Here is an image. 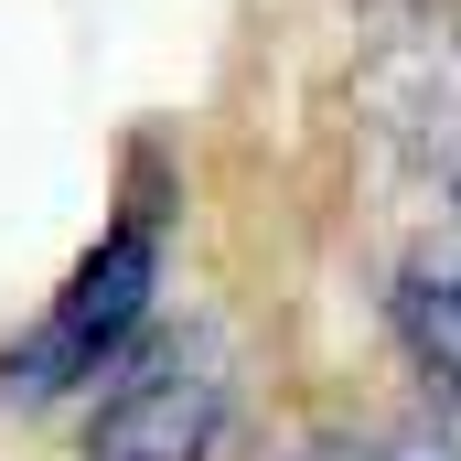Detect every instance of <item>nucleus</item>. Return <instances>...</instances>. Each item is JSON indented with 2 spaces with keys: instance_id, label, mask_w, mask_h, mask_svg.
Returning a JSON list of instances; mask_svg holds the SVG:
<instances>
[{
  "instance_id": "4",
  "label": "nucleus",
  "mask_w": 461,
  "mask_h": 461,
  "mask_svg": "<svg viewBox=\"0 0 461 461\" xmlns=\"http://www.w3.org/2000/svg\"><path fill=\"white\" fill-rule=\"evenodd\" d=\"M365 461H461L451 419H365Z\"/></svg>"
},
{
  "instance_id": "1",
  "label": "nucleus",
  "mask_w": 461,
  "mask_h": 461,
  "mask_svg": "<svg viewBox=\"0 0 461 461\" xmlns=\"http://www.w3.org/2000/svg\"><path fill=\"white\" fill-rule=\"evenodd\" d=\"M172 226H183V161L161 140H129L118 204H108V226H97V247L54 279V301L32 312V333L0 354V408L43 419V408H86L108 386V365L161 322Z\"/></svg>"
},
{
  "instance_id": "3",
  "label": "nucleus",
  "mask_w": 461,
  "mask_h": 461,
  "mask_svg": "<svg viewBox=\"0 0 461 461\" xmlns=\"http://www.w3.org/2000/svg\"><path fill=\"white\" fill-rule=\"evenodd\" d=\"M375 322H386L397 365H408V375H419L440 408H461V183H451V215L419 236L397 268H386Z\"/></svg>"
},
{
  "instance_id": "2",
  "label": "nucleus",
  "mask_w": 461,
  "mask_h": 461,
  "mask_svg": "<svg viewBox=\"0 0 461 461\" xmlns=\"http://www.w3.org/2000/svg\"><path fill=\"white\" fill-rule=\"evenodd\" d=\"M236 344L204 312H161L76 408V461H226L236 440Z\"/></svg>"
},
{
  "instance_id": "5",
  "label": "nucleus",
  "mask_w": 461,
  "mask_h": 461,
  "mask_svg": "<svg viewBox=\"0 0 461 461\" xmlns=\"http://www.w3.org/2000/svg\"><path fill=\"white\" fill-rule=\"evenodd\" d=\"M258 461H365V419H312V429L268 440Z\"/></svg>"
}]
</instances>
